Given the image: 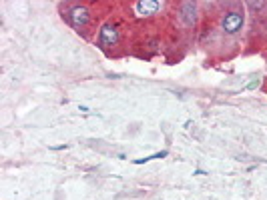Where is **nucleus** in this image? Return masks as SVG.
I'll return each mask as SVG.
<instances>
[{
    "instance_id": "f257e3e1",
    "label": "nucleus",
    "mask_w": 267,
    "mask_h": 200,
    "mask_svg": "<svg viewBox=\"0 0 267 200\" xmlns=\"http://www.w3.org/2000/svg\"><path fill=\"white\" fill-rule=\"evenodd\" d=\"M221 28L225 34H237L241 28H243V14L237 12V10H231L223 16L221 20Z\"/></svg>"
},
{
    "instance_id": "f03ea898",
    "label": "nucleus",
    "mask_w": 267,
    "mask_h": 200,
    "mask_svg": "<svg viewBox=\"0 0 267 200\" xmlns=\"http://www.w3.org/2000/svg\"><path fill=\"white\" fill-rule=\"evenodd\" d=\"M89 18H91V14H89V8L87 6H83V4H74L70 10H68V20H70V24L74 26V28H85L87 24H89Z\"/></svg>"
},
{
    "instance_id": "7ed1b4c3",
    "label": "nucleus",
    "mask_w": 267,
    "mask_h": 200,
    "mask_svg": "<svg viewBox=\"0 0 267 200\" xmlns=\"http://www.w3.org/2000/svg\"><path fill=\"white\" fill-rule=\"evenodd\" d=\"M99 42L105 48H110V46H115L119 42V28H117V24H112V22L103 24V28L99 32Z\"/></svg>"
},
{
    "instance_id": "20e7f679",
    "label": "nucleus",
    "mask_w": 267,
    "mask_h": 200,
    "mask_svg": "<svg viewBox=\"0 0 267 200\" xmlns=\"http://www.w3.org/2000/svg\"><path fill=\"white\" fill-rule=\"evenodd\" d=\"M181 20L187 26H193L197 22V4L195 2H183L181 4Z\"/></svg>"
},
{
    "instance_id": "39448f33",
    "label": "nucleus",
    "mask_w": 267,
    "mask_h": 200,
    "mask_svg": "<svg viewBox=\"0 0 267 200\" xmlns=\"http://www.w3.org/2000/svg\"><path fill=\"white\" fill-rule=\"evenodd\" d=\"M135 10L139 16H153L159 10V2L157 0H139L135 4Z\"/></svg>"
},
{
    "instance_id": "423d86ee",
    "label": "nucleus",
    "mask_w": 267,
    "mask_h": 200,
    "mask_svg": "<svg viewBox=\"0 0 267 200\" xmlns=\"http://www.w3.org/2000/svg\"><path fill=\"white\" fill-rule=\"evenodd\" d=\"M259 84H261V80H259V78H253V80L247 84V90H255V88H259Z\"/></svg>"
},
{
    "instance_id": "0eeeda50",
    "label": "nucleus",
    "mask_w": 267,
    "mask_h": 200,
    "mask_svg": "<svg viewBox=\"0 0 267 200\" xmlns=\"http://www.w3.org/2000/svg\"><path fill=\"white\" fill-rule=\"evenodd\" d=\"M249 6H253V8H263V2H249Z\"/></svg>"
}]
</instances>
